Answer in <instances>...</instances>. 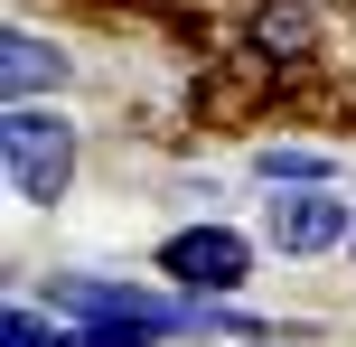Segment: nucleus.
Here are the masks:
<instances>
[{
	"instance_id": "obj_1",
	"label": "nucleus",
	"mask_w": 356,
	"mask_h": 347,
	"mask_svg": "<svg viewBox=\"0 0 356 347\" xmlns=\"http://www.w3.org/2000/svg\"><path fill=\"white\" fill-rule=\"evenodd\" d=\"M75 169H85V131L66 122L56 94H38V104H0V179H10L19 207H56V197L75 188Z\"/></svg>"
},
{
	"instance_id": "obj_2",
	"label": "nucleus",
	"mask_w": 356,
	"mask_h": 347,
	"mask_svg": "<svg viewBox=\"0 0 356 347\" xmlns=\"http://www.w3.org/2000/svg\"><path fill=\"white\" fill-rule=\"evenodd\" d=\"M253 254H263V235H244V225L207 216V225H178V235H160L150 273L178 282V291H197V300H234V291L253 282Z\"/></svg>"
},
{
	"instance_id": "obj_3",
	"label": "nucleus",
	"mask_w": 356,
	"mask_h": 347,
	"mask_svg": "<svg viewBox=\"0 0 356 347\" xmlns=\"http://www.w3.org/2000/svg\"><path fill=\"white\" fill-rule=\"evenodd\" d=\"M347 235H356V197H338V179H319V188H272V197H263V254H282V263L347 254Z\"/></svg>"
},
{
	"instance_id": "obj_4",
	"label": "nucleus",
	"mask_w": 356,
	"mask_h": 347,
	"mask_svg": "<svg viewBox=\"0 0 356 347\" xmlns=\"http://www.w3.org/2000/svg\"><path fill=\"white\" fill-rule=\"evenodd\" d=\"M319 38H328V10H319V0H253V10H244V47L272 56L282 75H300L309 56H319Z\"/></svg>"
},
{
	"instance_id": "obj_5",
	"label": "nucleus",
	"mask_w": 356,
	"mask_h": 347,
	"mask_svg": "<svg viewBox=\"0 0 356 347\" xmlns=\"http://www.w3.org/2000/svg\"><path fill=\"white\" fill-rule=\"evenodd\" d=\"M75 85V47L47 29H10L0 38V104H38V94H66Z\"/></svg>"
},
{
	"instance_id": "obj_6",
	"label": "nucleus",
	"mask_w": 356,
	"mask_h": 347,
	"mask_svg": "<svg viewBox=\"0 0 356 347\" xmlns=\"http://www.w3.org/2000/svg\"><path fill=\"white\" fill-rule=\"evenodd\" d=\"M253 179H263V188H319V179H338V150L272 131V141H253Z\"/></svg>"
},
{
	"instance_id": "obj_7",
	"label": "nucleus",
	"mask_w": 356,
	"mask_h": 347,
	"mask_svg": "<svg viewBox=\"0 0 356 347\" xmlns=\"http://www.w3.org/2000/svg\"><path fill=\"white\" fill-rule=\"evenodd\" d=\"M66 338V319L47 310V300H10V310H0V347H56Z\"/></svg>"
},
{
	"instance_id": "obj_8",
	"label": "nucleus",
	"mask_w": 356,
	"mask_h": 347,
	"mask_svg": "<svg viewBox=\"0 0 356 347\" xmlns=\"http://www.w3.org/2000/svg\"><path fill=\"white\" fill-rule=\"evenodd\" d=\"M56 347H169L160 329H141V319H66V338Z\"/></svg>"
},
{
	"instance_id": "obj_9",
	"label": "nucleus",
	"mask_w": 356,
	"mask_h": 347,
	"mask_svg": "<svg viewBox=\"0 0 356 347\" xmlns=\"http://www.w3.org/2000/svg\"><path fill=\"white\" fill-rule=\"evenodd\" d=\"M244 347H282V338H244Z\"/></svg>"
},
{
	"instance_id": "obj_10",
	"label": "nucleus",
	"mask_w": 356,
	"mask_h": 347,
	"mask_svg": "<svg viewBox=\"0 0 356 347\" xmlns=\"http://www.w3.org/2000/svg\"><path fill=\"white\" fill-rule=\"evenodd\" d=\"M347 254H356V235H347Z\"/></svg>"
},
{
	"instance_id": "obj_11",
	"label": "nucleus",
	"mask_w": 356,
	"mask_h": 347,
	"mask_svg": "<svg viewBox=\"0 0 356 347\" xmlns=\"http://www.w3.org/2000/svg\"><path fill=\"white\" fill-rule=\"evenodd\" d=\"M347 10H356V0H347Z\"/></svg>"
}]
</instances>
